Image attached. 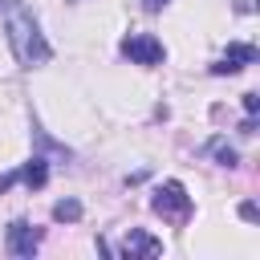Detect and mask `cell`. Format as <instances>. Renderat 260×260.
<instances>
[{
    "instance_id": "8992f818",
    "label": "cell",
    "mask_w": 260,
    "mask_h": 260,
    "mask_svg": "<svg viewBox=\"0 0 260 260\" xmlns=\"http://www.w3.org/2000/svg\"><path fill=\"white\" fill-rule=\"evenodd\" d=\"M256 57H260V53H256V45H228V53L211 65V73H219V77H223V73H240V69H244V65H252Z\"/></svg>"
},
{
    "instance_id": "7a4b0ae2",
    "label": "cell",
    "mask_w": 260,
    "mask_h": 260,
    "mask_svg": "<svg viewBox=\"0 0 260 260\" xmlns=\"http://www.w3.org/2000/svg\"><path fill=\"white\" fill-rule=\"evenodd\" d=\"M150 207H154L162 219H187V215H191V195H187V187H183L179 179H167V183L154 191Z\"/></svg>"
},
{
    "instance_id": "5bb4252c",
    "label": "cell",
    "mask_w": 260,
    "mask_h": 260,
    "mask_svg": "<svg viewBox=\"0 0 260 260\" xmlns=\"http://www.w3.org/2000/svg\"><path fill=\"white\" fill-rule=\"evenodd\" d=\"M0 8H4V0H0Z\"/></svg>"
},
{
    "instance_id": "9c48e42d",
    "label": "cell",
    "mask_w": 260,
    "mask_h": 260,
    "mask_svg": "<svg viewBox=\"0 0 260 260\" xmlns=\"http://www.w3.org/2000/svg\"><path fill=\"white\" fill-rule=\"evenodd\" d=\"M211 150H215V162H219V167H236V162H240V154H236L232 146H223V142H211Z\"/></svg>"
},
{
    "instance_id": "ba28073f",
    "label": "cell",
    "mask_w": 260,
    "mask_h": 260,
    "mask_svg": "<svg viewBox=\"0 0 260 260\" xmlns=\"http://www.w3.org/2000/svg\"><path fill=\"white\" fill-rule=\"evenodd\" d=\"M53 219H57V223H73V219H81V203H77V199H61V203H53Z\"/></svg>"
},
{
    "instance_id": "277c9868",
    "label": "cell",
    "mask_w": 260,
    "mask_h": 260,
    "mask_svg": "<svg viewBox=\"0 0 260 260\" xmlns=\"http://www.w3.org/2000/svg\"><path fill=\"white\" fill-rule=\"evenodd\" d=\"M4 248H8L12 256H20V260L37 256V248H41V228H32V223H24V219H12V223H8V236H4Z\"/></svg>"
},
{
    "instance_id": "4fadbf2b",
    "label": "cell",
    "mask_w": 260,
    "mask_h": 260,
    "mask_svg": "<svg viewBox=\"0 0 260 260\" xmlns=\"http://www.w3.org/2000/svg\"><path fill=\"white\" fill-rule=\"evenodd\" d=\"M167 4H171V0H142V8H146V12H158V8H167Z\"/></svg>"
},
{
    "instance_id": "8fae6325",
    "label": "cell",
    "mask_w": 260,
    "mask_h": 260,
    "mask_svg": "<svg viewBox=\"0 0 260 260\" xmlns=\"http://www.w3.org/2000/svg\"><path fill=\"white\" fill-rule=\"evenodd\" d=\"M252 130H256V114H248V118L240 122V134H252Z\"/></svg>"
},
{
    "instance_id": "6da1fadb",
    "label": "cell",
    "mask_w": 260,
    "mask_h": 260,
    "mask_svg": "<svg viewBox=\"0 0 260 260\" xmlns=\"http://www.w3.org/2000/svg\"><path fill=\"white\" fill-rule=\"evenodd\" d=\"M4 16H8V45H12V57H16L24 69L45 65V61L53 57V49H49V41H45L37 16H32L20 0H4Z\"/></svg>"
},
{
    "instance_id": "5b68a950",
    "label": "cell",
    "mask_w": 260,
    "mask_h": 260,
    "mask_svg": "<svg viewBox=\"0 0 260 260\" xmlns=\"http://www.w3.org/2000/svg\"><path fill=\"white\" fill-rule=\"evenodd\" d=\"M12 183H24V187H45L49 183V162L41 158V154H32L20 171H8V175H0V191H8Z\"/></svg>"
},
{
    "instance_id": "30bf717a",
    "label": "cell",
    "mask_w": 260,
    "mask_h": 260,
    "mask_svg": "<svg viewBox=\"0 0 260 260\" xmlns=\"http://www.w3.org/2000/svg\"><path fill=\"white\" fill-rule=\"evenodd\" d=\"M244 110L256 114V110H260V98H256V93H244Z\"/></svg>"
},
{
    "instance_id": "7c38bea8",
    "label": "cell",
    "mask_w": 260,
    "mask_h": 260,
    "mask_svg": "<svg viewBox=\"0 0 260 260\" xmlns=\"http://www.w3.org/2000/svg\"><path fill=\"white\" fill-rule=\"evenodd\" d=\"M240 215L252 223V219H256V203H240Z\"/></svg>"
},
{
    "instance_id": "3957f363",
    "label": "cell",
    "mask_w": 260,
    "mask_h": 260,
    "mask_svg": "<svg viewBox=\"0 0 260 260\" xmlns=\"http://www.w3.org/2000/svg\"><path fill=\"white\" fill-rule=\"evenodd\" d=\"M122 53H126L134 65H162V61H167V49H162V41H158V37H150V32L126 37V41H122Z\"/></svg>"
},
{
    "instance_id": "52a82bcc",
    "label": "cell",
    "mask_w": 260,
    "mask_h": 260,
    "mask_svg": "<svg viewBox=\"0 0 260 260\" xmlns=\"http://www.w3.org/2000/svg\"><path fill=\"white\" fill-rule=\"evenodd\" d=\"M162 252V240H154V236H146V232H130L126 240H122V256L126 260H138V256H158Z\"/></svg>"
}]
</instances>
